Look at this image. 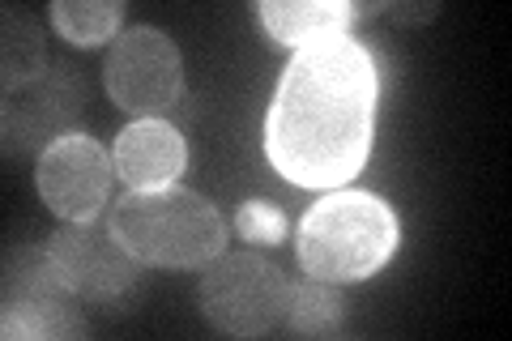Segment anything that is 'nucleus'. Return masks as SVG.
Segmentation results:
<instances>
[{
	"label": "nucleus",
	"instance_id": "17",
	"mask_svg": "<svg viewBox=\"0 0 512 341\" xmlns=\"http://www.w3.org/2000/svg\"><path fill=\"white\" fill-rule=\"evenodd\" d=\"M389 13L393 18H402V22H431L440 13V5H414V9H406V5H389Z\"/></svg>",
	"mask_w": 512,
	"mask_h": 341
},
{
	"label": "nucleus",
	"instance_id": "1",
	"mask_svg": "<svg viewBox=\"0 0 512 341\" xmlns=\"http://www.w3.org/2000/svg\"><path fill=\"white\" fill-rule=\"evenodd\" d=\"M376 60L350 39L299 47L265 111V158L295 188H342L367 167L376 124Z\"/></svg>",
	"mask_w": 512,
	"mask_h": 341
},
{
	"label": "nucleus",
	"instance_id": "6",
	"mask_svg": "<svg viewBox=\"0 0 512 341\" xmlns=\"http://www.w3.org/2000/svg\"><path fill=\"white\" fill-rule=\"evenodd\" d=\"M39 197L64 222H94L107 205L116 162L90 133H64L39 154Z\"/></svg>",
	"mask_w": 512,
	"mask_h": 341
},
{
	"label": "nucleus",
	"instance_id": "11",
	"mask_svg": "<svg viewBox=\"0 0 512 341\" xmlns=\"http://www.w3.org/2000/svg\"><path fill=\"white\" fill-rule=\"evenodd\" d=\"M77 295L60 282L47 248L5 252V303H73Z\"/></svg>",
	"mask_w": 512,
	"mask_h": 341
},
{
	"label": "nucleus",
	"instance_id": "4",
	"mask_svg": "<svg viewBox=\"0 0 512 341\" xmlns=\"http://www.w3.org/2000/svg\"><path fill=\"white\" fill-rule=\"evenodd\" d=\"M201 316L227 337H265L286 320L291 278L261 252H222L201 273Z\"/></svg>",
	"mask_w": 512,
	"mask_h": 341
},
{
	"label": "nucleus",
	"instance_id": "10",
	"mask_svg": "<svg viewBox=\"0 0 512 341\" xmlns=\"http://www.w3.org/2000/svg\"><path fill=\"white\" fill-rule=\"evenodd\" d=\"M252 18H261L265 35L286 47H308L316 39H333L346 35V26L355 22V9L346 0H265V5H252Z\"/></svg>",
	"mask_w": 512,
	"mask_h": 341
},
{
	"label": "nucleus",
	"instance_id": "5",
	"mask_svg": "<svg viewBox=\"0 0 512 341\" xmlns=\"http://www.w3.org/2000/svg\"><path fill=\"white\" fill-rule=\"evenodd\" d=\"M107 94L133 120H163V111L180 103L184 90V60L171 35L154 26L120 30V39L107 47Z\"/></svg>",
	"mask_w": 512,
	"mask_h": 341
},
{
	"label": "nucleus",
	"instance_id": "12",
	"mask_svg": "<svg viewBox=\"0 0 512 341\" xmlns=\"http://www.w3.org/2000/svg\"><path fill=\"white\" fill-rule=\"evenodd\" d=\"M0 333L9 341H77L90 337V324L73 303H5Z\"/></svg>",
	"mask_w": 512,
	"mask_h": 341
},
{
	"label": "nucleus",
	"instance_id": "7",
	"mask_svg": "<svg viewBox=\"0 0 512 341\" xmlns=\"http://www.w3.org/2000/svg\"><path fill=\"white\" fill-rule=\"evenodd\" d=\"M47 256L60 273V282L77 299L90 303H116L137 286L141 261L128 256L124 243L111 235V226L99 222H69L47 239Z\"/></svg>",
	"mask_w": 512,
	"mask_h": 341
},
{
	"label": "nucleus",
	"instance_id": "13",
	"mask_svg": "<svg viewBox=\"0 0 512 341\" xmlns=\"http://www.w3.org/2000/svg\"><path fill=\"white\" fill-rule=\"evenodd\" d=\"M47 69H52V60H47V39L39 22L26 9L5 5V94L39 81Z\"/></svg>",
	"mask_w": 512,
	"mask_h": 341
},
{
	"label": "nucleus",
	"instance_id": "14",
	"mask_svg": "<svg viewBox=\"0 0 512 341\" xmlns=\"http://www.w3.org/2000/svg\"><path fill=\"white\" fill-rule=\"evenodd\" d=\"M52 26L73 47H99L116 43L124 26V5L120 0H56L52 5Z\"/></svg>",
	"mask_w": 512,
	"mask_h": 341
},
{
	"label": "nucleus",
	"instance_id": "3",
	"mask_svg": "<svg viewBox=\"0 0 512 341\" xmlns=\"http://www.w3.org/2000/svg\"><path fill=\"white\" fill-rule=\"evenodd\" d=\"M402 226L393 205L372 192L338 188L325 192L299 222L295 252L299 269L320 282H363L393 261Z\"/></svg>",
	"mask_w": 512,
	"mask_h": 341
},
{
	"label": "nucleus",
	"instance_id": "15",
	"mask_svg": "<svg viewBox=\"0 0 512 341\" xmlns=\"http://www.w3.org/2000/svg\"><path fill=\"white\" fill-rule=\"evenodd\" d=\"M342 316H346V299H342L338 282L308 278V282L291 286V307H286V324H291V333H299V337L338 333Z\"/></svg>",
	"mask_w": 512,
	"mask_h": 341
},
{
	"label": "nucleus",
	"instance_id": "16",
	"mask_svg": "<svg viewBox=\"0 0 512 341\" xmlns=\"http://www.w3.org/2000/svg\"><path fill=\"white\" fill-rule=\"evenodd\" d=\"M286 214L274 205V201H244L239 205V214H235V231L239 239H248V243H265V248H274V243L286 239Z\"/></svg>",
	"mask_w": 512,
	"mask_h": 341
},
{
	"label": "nucleus",
	"instance_id": "9",
	"mask_svg": "<svg viewBox=\"0 0 512 341\" xmlns=\"http://www.w3.org/2000/svg\"><path fill=\"white\" fill-rule=\"evenodd\" d=\"M111 162H116L120 184H128V188H163V184H175L184 175L188 145L180 137V128L167 124V120H133L116 137Z\"/></svg>",
	"mask_w": 512,
	"mask_h": 341
},
{
	"label": "nucleus",
	"instance_id": "2",
	"mask_svg": "<svg viewBox=\"0 0 512 341\" xmlns=\"http://www.w3.org/2000/svg\"><path fill=\"white\" fill-rule=\"evenodd\" d=\"M107 226L133 261L154 269H205L227 252L222 209L180 184L128 188L111 205Z\"/></svg>",
	"mask_w": 512,
	"mask_h": 341
},
{
	"label": "nucleus",
	"instance_id": "8",
	"mask_svg": "<svg viewBox=\"0 0 512 341\" xmlns=\"http://www.w3.org/2000/svg\"><path fill=\"white\" fill-rule=\"evenodd\" d=\"M77 116V77L64 60H52L39 81L5 94V154L47 150L64 137V124Z\"/></svg>",
	"mask_w": 512,
	"mask_h": 341
}]
</instances>
